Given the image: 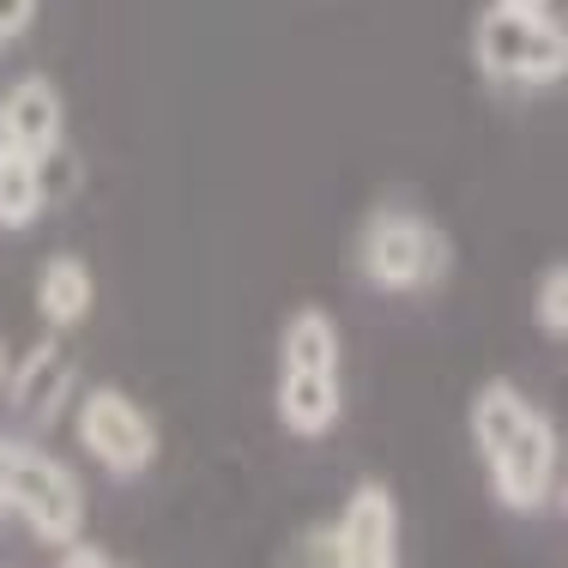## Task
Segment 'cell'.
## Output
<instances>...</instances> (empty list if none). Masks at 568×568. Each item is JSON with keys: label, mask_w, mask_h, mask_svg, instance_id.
Segmentation results:
<instances>
[{"label": "cell", "mask_w": 568, "mask_h": 568, "mask_svg": "<svg viewBox=\"0 0 568 568\" xmlns=\"http://www.w3.org/2000/svg\"><path fill=\"white\" fill-rule=\"evenodd\" d=\"M0 121H7L12 145H19L24 158H49L55 145H67V103L43 73L19 79V85L0 98Z\"/></svg>", "instance_id": "9c48e42d"}, {"label": "cell", "mask_w": 568, "mask_h": 568, "mask_svg": "<svg viewBox=\"0 0 568 568\" xmlns=\"http://www.w3.org/2000/svg\"><path fill=\"white\" fill-rule=\"evenodd\" d=\"M278 424L296 442H321L339 429L345 394H339V369H278Z\"/></svg>", "instance_id": "ba28073f"}, {"label": "cell", "mask_w": 568, "mask_h": 568, "mask_svg": "<svg viewBox=\"0 0 568 568\" xmlns=\"http://www.w3.org/2000/svg\"><path fill=\"white\" fill-rule=\"evenodd\" d=\"M43 206H49V200H43L37 158H24V152L0 158V230H31Z\"/></svg>", "instance_id": "7c38bea8"}, {"label": "cell", "mask_w": 568, "mask_h": 568, "mask_svg": "<svg viewBox=\"0 0 568 568\" xmlns=\"http://www.w3.org/2000/svg\"><path fill=\"white\" fill-rule=\"evenodd\" d=\"M73 387H79V357L61 333H49V339H37L7 369V387H0V394L12 399L19 417H31V424H55L67 405H73Z\"/></svg>", "instance_id": "52a82bcc"}, {"label": "cell", "mask_w": 568, "mask_h": 568, "mask_svg": "<svg viewBox=\"0 0 568 568\" xmlns=\"http://www.w3.org/2000/svg\"><path fill=\"white\" fill-rule=\"evenodd\" d=\"M73 436L110 478H140V471H152V459H158L152 412H145L133 394H121V387H91V394H79Z\"/></svg>", "instance_id": "5b68a950"}, {"label": "cell", "mask_w": 568, "mask_h": 568, "mask_svg": "<svg viewBox=\"0 0 568 568\" xmlns=\"http://www.w3.org/2000/svg\"><path fill=\"white\" fill-rule=\"evenodd\" d=\"M0 520H7V496H0Z\"/></svg>", "instance_id": "d6986e66"}, {"label": "cell", "mask_w": 568, "mask_h": 568, "mask_svg": "<svg viewBox=\"0 0 568 568\" xmlns=\"http://www.w3.org/2000/svg\"><path fill=\"white\" fill-rule=\"evenodd\" d=\"M471 55L503 85H557L568 73V31L557 12H503L490 7L478 19Z\"/></svg>", "instance_id": "7a4b0ae2"}, {"label": "cell", "mask_w": 568, "mask_h": 568, "mask_svg": "<svg viewBox=\"0 0 568 568\" xmlns=\"http://www.w3.org/2000/svg\"><path fill=\"white\" fill-rule=\"evenodd\" d=\"M333 568H399V496L382 478H363L333 526Z\"/></svg>", "instance_id": "8992f818"}, {"label": "cell", "mask_w": 568, "mask_h": 568, "mask_svg": "<svg viewBox=\"0 0 568 568\" xmlns=\"http://www.w3.org/2000/svg\"><path fill=\"white\" fill-rule=\"evenodd\" d=\"M0 49H7V43H0Z\"/></svg>", "instance_id": "ffe728a7"}, {"label": "cell", "mask_w": 568, "mask_h": 568, "mask_svg": "<svg viewBox=\"0 0 568 568\" xmlns=\"http://www.w3.org/2000/svg\"><path fill=\"white\" fill-rule=\"evenodd\" d=\"M7 369H12V351H7V333H0V387H7Z\"/></svg>", "instance_id": "e0dca14e"}, {"label": "cell", "mask_w": 568, "mask_h": 568, "mask_svg": "<svg viewBox=\"0 0 568 568\" xmlns=\"http://www.w3.org/2000/svg\"><path fill=\"white\" fill-rule=\"evenodd\" d=\"M357 261H363V278H369L375 291L405 296V291H424V284H436L442 273H448L454 248L424 212H399L394 206V212H375V219L363 224Z\"/></svg>", "instance_id": "277c9868"}, {"label": "cell", "mask_w": 568, "mask_h": 568, "mask_svg": "<svg viewBox=\"0 0 568 568\" xmlns=\"http://www.w3.org/2000/svg\"><path fill=\"white\" fill-rule=\"evenodd\" d=\"M19 145H12V133H7V121H0V158H12Z\"/></svg>", "instance_id": "ac0fdd59"}, {"label": "cell", "mask_w": 568, "mask_h": 568, "mask_svg": "<svg viewBox=\"0 0 568 568\" xmlns=\"http://www.w3.org/2000/svg\"><path fill=\"white\" fill-rule=\"evenodd\" d=\"M55 568H121L110 550H98V545H85V538H73V545H61V562Z\"/></svg>", "instance_id": "5bb4252c"}, {"label": "cell", "mask_w": 568, "mask_h": 568, "mask_svg": "<svg viewBox=\"0 0 568 568\" xmlns=\"http://www.w3.org/2000/svg\"><path fill=\"white\" fill-rule=\"evenodd\" d=\"M7 508L24 514L31 538L49 550L85 538V490H79L73 466H61L55 454L31 448V442H12L7 454Z\"/></svg>", "instance_id": "3957f363"}, {"label": "cell", "mask_w": 568, "mask_h": 568, "mask_svg": "<svg viewBox=\"0 0 568 568\" xmlns=\"http://www.w3.org/2000/svg\"><path fill=\"white\" fill-rule=\"evenodd\" d=\"M37 19V0H0V43L24 37V24Z\"/></svg>", "instance_id": "9a60e30c"}, {"label": "cell", "mask_w": 568, "mask_h": 568, "mask_svg": "<svg viewBox=\"0 0 568 568\" xmlns=\"http://www.w3.org/2000/svg\"><path fill=\"white\" fill-rule=\"evenodd\" d=\"M503 12H550V0H496Z\"/></svg>", "instance_id": "2e32d148"}, {"label": "cell", "mask_w": 568, "mask_h": 568, "mask_svg": "<svg viewBox=\"0 0 568 568\" xmlns=\"http://www.w3.org/2000/svg\"><path fill=\"white\" fill-rule=\"evenodd\" d=\"M278 369H339V327L321 303H303L284 315Z\"/></svg>", "instance_id": "8fae6325"}, {"label": "cell", "mask_w": 568, "mask_h": 568, "mask_svg": "<svg viewBox=\"0 0 568 568\" xmlns=\"http://www.w3.org/2000/svg\"><path fill=\"white\" fill-rule=\"evenodd\" d=\"M471 448L484 459L490 496L508 514H545L562 496V436L545 417V405L526 399L508 375L478 382L466 405Z\"/></svg>", "instance_id": "6da1fadb"}, {"label": "cell", "mask_w": 568, "mask_h": 568, "mask_svg": "<svg viewBox=\"0 0 568 568\" xmlns=\"http://www.w3.org/2000/svg\"><path fill=\"white\" fill-rule=\"evenodd\" d=\"M532 321H538V333H545V339H562V333H568V315H562V266L557 261L545 266V278H538V291H532Z\"/></svg>", "instance_id": "4fadbf2b"}, {"label": "cell", "mask_w": 568, "mask_h": 568, "mask_svg": "<svg viewBox=\"0 0 568 568\" xmlns=\"http://www.w3.org/2000/svg\"><path fill=\"white\" fill-rule=\"evenodd\" d=\"M91 303H98L91 266L79 261V254H49L43 273H37V315H43L55 333H73L79 321L91 315Z\"/></svg>", "instance_id": "30bf717a"}]
</instances>
